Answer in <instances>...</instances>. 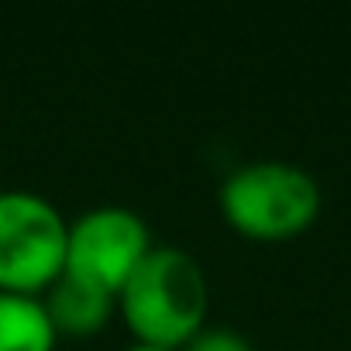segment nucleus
Here are the masks:
<instances>
[{
  "mask_svg": "<svg viewBox=\"0 0 351 351\" xmlns=\"http://www.w3.org/2000/svg\"><path fill=\"white\" fill-rule=\"evenodd\" d=\"M207 300L200 262L176 245H155L117 293V313L134 344L180 351L207 327Z\"/></svg>",
  "mask_w": 351,
  "mask_h": 351,
  "instance_id": "f257e3e1",
  "label": "nucleus"
},
{
  "mask_svg": "<svg viewBox=\"0 0 351 351\" xmlns=\"http://www.w3.org/2000/svg\"><path fill=\"white\" fill-rule=\"evenodd\" d=\"M217 207L234 234L276 245L313 228L320 217V186L293 162L258 158L228 172L217 190Z\"/></svg>",
  "mask_w": 351,
  "mask_h": 351,
  "instance_id": "f03ea898",
  "label": "nucleus"
},
{
  "mask_svg": "<svg viewBox=\"0 0 351 351\" xmlns=\"http://www.w3.org/2000/svg\"><path fill=\"white\" fill-rule=\"evenodd\" d=\"M69 221L32 190H0V293L45 296L66 272Z\"/></svg>",
  "mask_w": 351,
  "mask_h": 351,
  "instance_id": "7ed1b4c3",
  "label": "nucleus"
},
{
  "mask_svg": "<svg viewBox=\"0 0 351 351\" xmlns=\"http://www.w3.org/2000/svg\"><path fill=\"white\" fill-rule=\"evenodd\" d=\"M155 248L141 214L128 207H93L69 221L66 272L86 286H97L117 300L124 282Z\"/></svg>",
  "mask_w": 351,
  "mask_h": 351,
  "instance_id": "20e7f679",
  "label": "nucleus"
},
{
  "mask_svg": "<svg viewBox=\"0 0 351 351\" xmlns=\"http://www.w3.org/2000/svg\"><path fill=\"white\" fill-rule=\"evenodd\" d=\"M42 306L59 337H97L117 313V300L73 276H59L42 296Z\"/></svg>",
  "mask_w": 351,
  "mask_h": 351,
  "instance_id": "39448f33",
  "label": "nucleus"
},
{
  "mask_svg": "<svg viewBox=\"0 0 351 351\" xmlns=\"http://www.w3.org/2000/svg\"><path fill=\"white\" fill-rule=\"evenodd\" d=\"M59 334L42 296L0 293V351H56Z\"/></svg>",
  "mask_w": 351,
  "mask_h": 351,
  "instance_id": "423d86ee",
  "label": "nucleus"
},
{
  "mask_svg": "<svg viewBox=\"0 0 351 351\" xmlns=\"http://www.w3.org/2000/svg\"><path fill=\"white\" fill-rule=\"evenodd\" d=\"M180 351H255V348H252V341H248L241 330L210 324V327H204L190 344H183Z\"/></svg>",
  "mask_w": 351,
  "mask_h": 351,
  "instance_id": "0eeeda50",
  "label": "nucleus"
},
{
  "mask_svg": "<svg viewBox=\"0 0 351 351\" xmlns=\"http://www.w3.org/2000/svg\"><path fill=\"white\" fill-rule=\"evenodd\" d=\"M124 351H169V348H152V344H131V348H124Z\"/></svg>",
  "mask_w": 351,
  "mask_h": 351,
  "instance_id": "6e6552de",
  "label": "nucleus"
}]
</instances>
